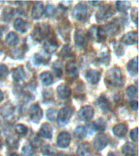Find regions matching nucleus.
<instances>
[{
	"mask_svg": "<svg viewBox=\"0 0 139 156\" xmlns=\"http://www.w3.org/2000/svg\"><path fill=\"white\" fill-rule=\"evenodd\" d=\"M97 104L99 108L103 111H107L110 108V102L107 98L104 96H100L97 101Z\"/></svg>",
	"mask_w": 139,
	"mask_h": 156,
	"instance_id": "nucleus-28",
	"label": "nucleus"
},
{
	"mask_svg": "<svg viewBox=\"0 0 139 156\" xmlns=\"http://www.w3.org/2000/svg\"><path fill=\"white\" fill-rule=\"evenodd\" d=\"M40 133L44 138L51 139L53 134V130H52V127L51 124L48 123H43L41 124L40 128Z\"/></svg>",
	"mask_w": 139,
	"mask_h": 156,
	"instance_id": "nucleus-17",
	"label": "nucleus"
},
{
	"mask_svg": "<svg viewBox=\"0 0 139 156\" xmlns=\"http://www.w3.org/2000/svg\"><path fill=\"white\" fill-rule=\"evenodd\" d=\"M44 13L45 16L47 17H51L55 15V8L52 4H47L46 8L44 9Z\"/></svg>",
	"mask_w": 139,
	"mask_h": 156,
	"instance_id": "nucleus-38",
	"label": "nucleus"
},
{
	"mask_svg": "<svg viewBox=\"0 0 139 156\" xmlns=\"http://www.w3.org/2000/svg\"><path fill=\"white\" fill-rule=\"evenodd\" d=\"M9 156H19V155H18V154H17L13 153V154H10Z\"/></svg>",
	"mask_w": 139,
	"mask_h": 156,
	"instance_id": "nucleus-50",
	"label": "nucleus"
},
{
	"mask_svg": "<svg viewBox=\"0 0 139 156\" xmlns=\"http://www.w3.org/2000/svg\"><path fill=\"white\" fill-rule=\"evenodd\" d=\"M108 156H116V155H115V154H108Z\"/></svg>",
	"mask_w": 139,
	"mask_h": 156,
	"instance_id": "nucleus-51",
	"label": "nucleus"
},
{
	"mask_svg": "<svg viewBox=\"0 0 139 156\" xmlns=\"http://www.w3.org/2000/svg\"><path fill=\"white\" fill-rule=\"evenodd\" d=\"M77 153L78 156H90L91 152H90V145L87 142H83L80 144L77 147Z\"/></svg>",
	"mask_w": 139,
	"mask_h": 156,
	"instance_id": "nucleus-19",
	"label": "nucleus"
},
{
	"mask_svg": "<svg viewBox=\"0 0 139 156\" xmlns=\"http://www.w3.org/2000/svg\"><path fill=\"white\" fill-rule=\"evenodd\" d=\"M57 48H58V44L56 43L55 41L49 40L44 43V49L47 53H54L57 50Z\"/></svg>",
	"mask_w": 139,
	"mask_h": 156,
	"instance_id": "nucleus-27",
	"label": "nucleus"
},
{
	"mask_svg": "<svg viewBox=\"0 0 139 156\" xmlns=\"http://www.w3.org/2000/svg\"><path fill=\"white\" fill-rule=\"evenodd\" d=\"M14 28L16 30L20 32L22 34H24L25 32L29 29V24L28 22H26L25 20L22 19H16L14 22Z\"/></svg>",
	"mask_w": 139,
	"mask_h": 156,
	"instance_id": "nucleus-16",
	"label": "nucleus"
},
{
	"mask_svg": "<svg viewBox=\"0 0 139 156\" xmlns=\"http://www.w3.org/2000/svg\"><path fill=\"white\" fill-rule=\"evenodd\" d=\"M99 59L101 62H103V63H107L110 59V55L108 52H106V51H103L102 53H100L99 55Z\"/></svg>",
	"mask_w": 139,
	"mask_h": 156,
	"instance_id": "nucleus-43",
	"label": "nucleus"
},
{
	"mask_svg": "<svg viewBox=\"0 0 139 156\" xmlns=\"http://www.w3.org/2000/svg\"><path fill=\"white\" fill-rule=\"evenodd\" d=\"M52 69L56 74L58 77H60L62 74H63V71H62V64L59 61H55L52 65Z\"/></svg>",
	"mask_w": 139,
	"mask_h": 156,
	"instance_id": "nucleus-35",
	"label": "nucleus"
},
{
	"mask_svg": "<svg viewBox=\"0 0 139 156\" xmlns=\"http://www.w3.org/2000/svg\"><path fill=\"white\" fill-rule=\"evenodd\" d=\"M101 77V73L97 70L90 69L87 71V73L85 74V78L90 84L91 85H96L98 83Z\"/></svg>",
	"mask_w": 139,
	"mask_h": 156,
	"instance_id": "nucleus-10",
	"label": "nucleus"
},
{
	"mask_svg": "<svg viewBox=\"0 0 139 156\" xmlns=\"http://www.w3.org/2000/svg\"><path fill=\"white\" fill-rule=\"evenodd\" d=\"M130 138L134 142H137L138 140V131H137V128L132 129L130 132Z\"/></svg>",
	"mask_w": 139,
	"mask_h": 156,
	"instance_id": "nucleus-42",
	"label": "nucleus"
},
{
	"mask_svg": "<svg viewBox=\"0 0 139 156\" xmlns=\"http://www.w3.org/2000/svg\"><path fill=\"white\" fill-rule=\"evenodd\" d=\"M56 156H72V155H68V154H58Z\"/></svg>",
	"mask_w": 139,
	"mask_h": 156,
	"instance_id": "nucleus-49",
	"label": "nucleus"
},
{
	"mask_svg": "<svg viewBox=\"0 0 139 156\" xmlns=\"http://www.w3.org/2000/svg\"><path fill=\"white\" fill-rule=\"evenodd\" d=\"M75 43L78 47H83L86 45V38H85V32L82 29H78L75 34Z\"/></svg>",
	"mask_w": 139,
	"mask_h": 156,
	"instance_id": "nucleus-14",
	"label": "nucleus"
},
{
	"mask_svg": "<svg viewBox=\"0 0 139 156\" xmlns=\"http://www.w3.org/2000/svg\"><path fill=\"white\" fill-rule=\"evenodd\" d=\"M49 34V26L46 24H39L34 29V34L35 35V38L37 40H41Z\"/></svg>",
	"mask_w": 139,
	"mask_h": 156,
	"instance_id": "nucleus-8",
	"label": "nucleus"
},
{
	"mask_svg": "<svg viewBox=\"0 0 139 156\" xmlns=\"http://www.w3.org/2000/svg\"><path fill=\"white\" fill-rule=\"evenodd\" d=\"M60 55L63 57V58H69V57H72L73 56V50H72V47H71L69 45H66L63 47L62 51H61Z\"/></svg>",
	"mask_w": 139,
	"mask_h": 156,
	"instance_id": "nucleus-33",
	"label": "nucleus"
},
{
	"mask_svg": "<svg viewBox=\"0 0 139 156\" xmlns=\"http://www.w3.org/2000/svg\"><path fill=\"white\" fill-rule=\"evenodd\" d=\"M137 37L138 35L137 32H129L122 37L121 41L125 45H133L137 41Z\"/></svg>",
	"mask_w": 139,
	"mask_h": 156,
	"instance_id": "nucleus-12",
	"label": "nucleus"
},
{
	"mask_svg": "<svg viewBox=\"0 0 139 156\" xmlns=\"http://www.w3.org/2000/svg\"><path fill=\"white\" fill-rule=\"evenodd\" d=\"M89 7L82 2H80L76 5L73 10V17L75 18L77 21H83L88 17L89 15Z\"/></svg>",
	"mask_w": 139,
	"mask_h": 156,
	"instance_id": "nucleus-2",
	"label": "nucleus"
},
{
	"mask_svg": "<svg viewBox=\"0 0 139 156\" xmlns=\"http://www.w3.org/2000/svg\"><path fill=\"white\" fill-rule=\"evenodd\" d=\"M94 111L91 106H85V107H81L78 112L79 117L85 121L90 120L94 116Z\"/></svg>",
	"mask_w": 139,
	"mask_h": 156,
	"instance_id": "nucleus-7",
	"label": "nucleus"
},
{
	"mask_svg": "<svg viewBox=\"0 0 139 156\" xmlns=\"http://www.w3.org/2000/svg\"><path fill=\"white\" fill-rule=\"evenodd\" d=\"M71 142L70 134L67 132H62L59 134L57 138V146L59 148H66L69 146Z\"/></svg>",
	"mask_w": 139,
	"mask_h": 156,
	"instance_id": "nucleus-9",
	"label": "nucleus"
},
{
	"mask_svg": "<svg viewBox=\"0 0 139 156\" xmlns=\"http://www.w3.org/2000/svg\"><path fill=\"white\" fill-rule=\"evenodd\" d=\"M126 94L129 98H135L137 97V88L135 85H130L127 88Z\"/></svg>",
	"mask_w": 139,
	"mask_h": 156,
	"instance_id": "nucleus-32",
	"label": "nucleus"
},
{
	"mask_svg": "<svg viewBox=\"0 0 139 156\" xmlns=\"http://www.w3.org/2000/svg\"><path fill=\"white\" fill-rule=\"evenodd\" d=\"M108 144V138L107 135L103 133L98 134L94 141V146L97 151H102L107 146Z\"/></svg>",
	"mask_w": 139,
	"mask_h": 156,
	"instance_id": "nucleus-6",
	"label": "nucleus"
},
{
	"mask_svg": "<svg viewBox=\"0 0 139 156\" xmlns=\"http://www.w3.org/2000/svg\"><path fill=\"white\" fill-rule=\"evenodd\" d=\"M93 128L95 131L103 132L107 129V122L102 118H98L93 123Z\"/></svg>",
	"mask_w": 139,
	"mask_h": 156,
	"instance_id": "nucleus-24",
	"label": "nucleus"
},
{
	"mask_svg": "<svg viewBox=\"0 0 139 156\" xmlns=\"http://www.w3.org/2000/svg\"><path fill=\"white\" fill-rule=\"evenodd\" d=\"M9 73L8 68L3 63H0V78L6 77Z\"/></svg>",
	"mask_w": 139,
	"mask_h": 156,
	"instance_id": "nucleus-40",
	"label": "nucleus"
},
{
	"mask_svg": "<svg viewBox=\"0 0 139 156\" xmlns=\"http://www.w3.org/2000/svg\"><path fill=\"white\" fill-rule=\"evenodd\" d=\"M116 6L119 12H125L130 7V2L129 1H117L116 2Z\"/></svg>",
	"mask_w": 139,
	"mask_h": 156,
	"instance_id": "nucleus-29",
	"label": "nucleus"
},
{
	"mask_svg": "<svg viewBox=\"0 0 139 156\" xmlns=\"http://www.w3.org/2000/svg\"><path fill=\"white\" fill-rule=\"evenodd\" d=\"M58 111L54 108H49L46 112V116L47 119L51 121H55L58 118Z\"/></svg>",
	"mask_w": 139,
	"mask_h": 156,
	"instance_id": "nucleus-34",
	"label": "nucleus"
},
{
	"mask_svg": "<svg viewBox=\"0 0 139 156\" xmlns=\"http://www.w3.org/2000/svg\"><path fill=\"white\" fill-rule=\"evenodd\" d=\"M1 145H2V144H1V141H0V147H1Z\"/></svg>",
	"mask_w": 139,
	"mask_h": 156,
	"instance_id": "nucleus-53",
	"label": "nucleus"
},
{
	"mask_svg": "<svg viewBox=\"0 0 139 156\" xmlns=\"http://www.w3.org/2000/svg\"><path fill=\"white\" fill-rule=\"evenodd\" d=\"M73 134H74V136H75L76 138L82 139L86 136V134H87V129H86V128L85 126H83V125L77 126L75 129L74 132H73Z\"/></svg>",
	"mask_w": 139,
	"mask_h": 156,
	"instance_id": "nucleus-26",
	"label": "nucleus"
},
{
	"mask_svg": "<svg viewBox=\"0 0 139 156\" xmlns=\"http://www.w3.org/2000/svg\"><path fill=\"white\" fill-rule=\"evenodd\" d=\"M1 35H2V29L0 28V36H1Z\"/></svg>",
	"mask_w": 139,
	"mask_h": 156,
	"instance_id": "nucleus-52",
	"label": "nucleus"
},
{
	"mask_svg": "<svg viewBox=\"0 0 139 156\" xmlns=\"http://www.w3.org/2000/svg\"><path fill=\"white\" fill-rule=\"evenodd\" d=\"M41 152L42 154H44V155L51 156L53 155L55 151H54V148L51 146H50V145H46V146H44L41 147Z\"/></svg>",
	"mask_w": 139,
	"mask_h": 156,
	"instance_id": "nucleus-37",
	"label": "nucleus"
},
{
	"mask_svg": "<svg viewBox=\"0 0 139 156\" xmlns=\"http://www.w3.org/2000/svg\"><path fill=\"white\" fill-rule=\"evenodd\" d=\"M12 77L16 82L22 81L25 78V73H24V68H22L21 66H20L16 69H14L13 72H12Z\"/></svg>",
	"mask_w": 139,
	"mask_h": 156,
	"instance_id": "nucleus-21",
	"label": "nucleus"
},
{
	"mask_svg": "<svg viewBox=\"0 0 139 156\" xmlns=\"http://www.w3.org/2000/svg\"><path fill=\"white\" fill-rule=\"evenodd\" d=\"M22 155L23 156H33L34 154V148L31 144H26L22 147L21 151Z\"/></svg>",
	"mask_w": 139,
	"mask_h": 156,
	"instance_id": "nucleus-31",
	"label": "nucleus"
},
{
	"mask_svg": "<svg viewBox=\"0 0 139 156\" xmlns=\"http://www.w3.org/2000/svg\"><path fill=\"white\" fill-rule=\"evenodd\" d=\"M73 113V109L70 107H63L58 112V119L59 123L60 124H68L69 119L72 117V115Z\"/></svg>",
	"mask_w": 139,
	"mask_h": 156,
	"instance_id": "nucleus-4",
	"label": "nucleus"
},
{
	"mask_svg": "<svg viewBox=\"0 0 139 156\" xmlns=\"http://www.w3.org/2000/svg\"><path fill=\"white\" fill-rule=\"evenodd\" d=\"M29 114L32 121L34 123H38L42 118V110L39 107V105L34 104L29 108Z\"/></svg>",
	"mask_w": 139,
	"mask_h": 156,
	"instance_id": "nucleus-5",
	"label": "nucleus"
},
{
	"mask_svg": "<svg viewBox=\"0 0 139 156\" xmlns=\"http://www.w3.org/2000/svg\"><path fill=\"white\" fill-rule=\"evenodd\" d=\"M15 129H16V132L17 133L19 134V135H21V136H24V135H25L28 133V128L25 125H24V124H16Z\"/></svg>",
	"mask_w": 139,
	"mask_h": 156,
	"instance_id": "nucleus-39",
	"label": "nucleus"
},
{
	"mask_svg": "<svg viewBox=\"0 0 139 156\" xmlns=\"http://www.w3.org/2000/svg\"><path fill=\"white\" fill-rule=\"evenodd\" d=\"M115 14V10L110 5L103 6L98 11L96 14V19L98 21H104L109 19Z\"/></svg>",
	"mask_w": 139,
	"mask_h": 156,
	"instance_id": "nucleus-3",
	"label": "nucleus"
},
{
	"mask_svg": "<svg viewBox=\"0 0 139 156\" xmlns=\"http://www.w3.org/2000/svg\"><path fill=\"white\" fill-rule=\"evenodd\" d=\"M122 153L125 156H135L137 154V148L135 145L130 142H126L121 148Z\"/></svg>",
	"mask_w": 139,
	"mask_h": 156,
	"instance_id": "nucleus-15",
	"label": "nucleus"
},
{
	"mask_svg": "<svg viewBox=\"0 0 139 156\" xmlns=\"http://www.w3.org/2000/svg\"><path fill=\"white\" fill-rule=\"evenodd\" d=\"M40 80L44 85H50L53 83L54 78L53 76L51 75L49 72H43L40 75Z\"/></svg>",
	"mask_w": 139,
	"mask_h": 156,
	"instance_id": "nucleus-25",
	"label": "nucleus"
},
{
	"mask_svg": "<svg viewBox=\"0 0 139 156\" xmlns=\"http://www.w3.org/2000/svg\"><path fill=\"white\" fill-rule=\"evenodd\" d=\"M97 33H98V28L95 26H92L90 28V29L88 32V35L89 37L91 38L92 40L97 38Z\"/></svg>",
	"mask_w": 139,
	"mask_h": 156,
	"instance_id": "nucleus-41",
	"label": "nucleus"
},
{
	"mask_svg": "<svg viewBox=\"0 0 139 156\" xmlns=\"http://www.w3.org/2000/svg\"><path fill=\"white\" fill-rule=\"evenodd\" d=\"M127 68L129 73H130L131 76H135L137 74L138 72V66H137V57L132 58L131 60L129 61L127 65Z\"/></svg>",
	"mask_w": 139,
	"mask_h": 156,
	"instance_id": "nucleus-22",
	"label": "nucleus"
},
{
	"mask_svg": "<svg viewBox=\"0 0 139 156\" xmlns=\"http://www.w3.org/2000/svg\"><path fill=\"white\" fill-rule=\"evenodd\" d=\"M57 94H58L59 98L61 99H67L71 96L72 94V90H71L70 87L68 85H65V84H61L57 87Z\"/></svg>",
	"mask_w": 139,
	"mask_h": 156,
	"instance_id": "nucleus-11",
	"label": "nucleus"
},
{
	"mask_svg": "<svg viewBox=\"0 0 139 156\" xmlns=\"http://www.w3.org/2000/svg\"><path fill=\"white\" fill-rule=\"evenodd\" d=\"M106 81L113 87H121L124 85L121 70L116 67L109 69L106 74Z\"/></svg>",
	"mask_w": 139,
	"mask_h": 156,
	"instance_id": "nucleus-1",
	"label": "nucleus"
},
{
	"mask_svg": "<svg viewBox=\"0 0 139 156\" xmlns=\"http://www.w3.org/2000/svg\"><path fill=\"white\" fill-rule=\"evenodd\" d=\"M132 19L135 22V24H137V9L135 8L134 11L132 12Z\"/></svg>",
	"mask_w": 139,
	"mask_h": 156,
	"instance_id": "nucleus-45",
	"label": "nucleus"
},
{
	"mask_svg": "<svg viewBox=\"0 0 139 156\" xmlns=\"http://www.w3.org/2000/svg\"><path fill=\"white\" fill-rule=\"evenodd\" d=\"M14 12V10L12 9V8H7V9L4 10V12L2 15V19L4 20V21H10L11 19L13 17V13Z\"/></svg>",
	"mask_w": 139,
	"mask_h": 156,
	"instance_id": "nucleus-36",
	"label": "nucleus"
},
{
	"mask_svg": "<svg viewBox=\"0 0 139 156\" xmlns=\"http://www.w3.org/2000/svg\"><path fill=\"white\" fill-rule=\"evenodd\" d=\"M112 132L116 136L119 137H123L127 133V126L124 124H118L116 126L113 127Z\"/></svg>",
	"mask_w": 139,
	"mask_h": 156,
	"instance_id": "nucleus-18",
	"label": "nucleus"
},
{
	"mask_svg": "<svg viewBox=\"0 0 139 156\" xmlns=\"http://www.w3.org/2000/svg\"><path fill=\"white\" fill-rule=\"evenodd\" d=\"M44 13V7L42 2H37L32 9V17L35 20L40 19Z\"/></svg>",
	"mask_w": 139,
	"mask_h": 156,
	"instance_id": "nucleus-13",
	"label": "nucleus"
},
{
	"mask_svg": "<svg viewBox=\"0 0 139 156\" xmlns=\"http://www.w3.org/2000/svg\"><path fill=\"white\" fill-rule=\"evenodd\" d=\"M6 43L9 46H16L19 43V37L14 32H10L6 37Z\"/></svg>",
	"mask_w": 139,
	"mask_h": 156,
	"instance_id": "nucleus-23",
	"label": "nucleus"
},
{
	"mask_svg": "<svg viewBox=\"0 0 139 156\" xmlns=\"http://www.w3.org/2000/svg\"><path fill=\"white\" fill-rule=\"evenodd\" d=\"M90 4H91L93 6V7H99L100 5L102 4V2H100V1H94V2H91V1H90V2H88Z\"/></svg>",
	"mask_w": 139,
	"mask_h": 156,
	"instance_id": "nucleus-47",
	"label": "nucleus"
},
{
	"mask_svg": "<svg viewBox=\"0 0 139 156\" xmlns=\"http://www.w3.org/2000/svg\"><path fill=\"white\" fill-rule=\"evenodd\" d=\"M3 97H4V95H3V93L0 90V102H2V99H3Z\"/></svg>",
	"mask_w": 139,
	"mask_h": 156,
	"instance_id": "nucleus-48",
	"label": "nucleus"
},
{
	"mask_svg": "<svg viewBox=\"0 0 139 156\" xmlns=\"http://www.w3.org/2000/svg\"><path fill=\"white\" fill-rule=\"evenodd\" d=\"M67 73L72 76H77L78 74L77 66L74 62H70L67 64Z\"/></svg>",
	"mask_w": 139,
	"mask_h": 156,
	"instance_id": "nucleus-30",
	"label": "nucleus"
},
{
	"mask_svg": "<svg viewBox=\"0 0 139 156\" xmlns=\"http://www.w3.org/2000/svg\"><path fill=\"white\" fill-rule=\"evenodd\" d=\"M103 29L107 34H109L111 36H114L118 34L119 30V26L116 22H111L107 25H106L105 29Z\"/></svg>",
	"mask_w": 139,
	"mask_h": 156,
	"instance_id": "nucleus-20",
	"label": "nucleus"
},
{
	"mask_svg": "<svg viewBox=\"0 0 139 156\" xmlns=\"http://www.w3.org/2000/svg\"><path fill=\"white\" fill-rule=\"evenodd\" d=\"M34 63H37V64H41V63H43L44 58L43 57L40 55V54H35L34 55Z\"/></svg>",
	"mask_w": 139,
	"mask_h": 156,
	"instance_id": "nucleus-44",
	"label": "nucleus"
},
{
	"mask_svg": "<svg viewBox=\"0 0 139 156\" xmlns=\"http://www.w3.org/2000/svg\"><path fill=\"white\" fill-rule=\"evenodd\" d=\"M130 107H132V109L134 110V111H137V107H138V104H137V101H131L130 102Z\"/></svg>",
	"mask_w": 139,
	"mask_h": 156,
	"instance_id": "nucleus-46",
	"label": "nucleus"
}]
</instances>
